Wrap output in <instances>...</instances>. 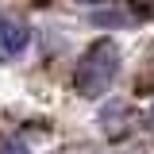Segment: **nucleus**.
I'll return each mask as SVG.
<instances>
[{
    "mask_svg": "<svg viewBox=\"0 0 154 154\" xmlns=\"http://www.w3.org/2000/svg\"><path fill=\"white\" fill-rule=\"evenodd\" d=\"M119 42L116 38H100V42H93L85 54H81V62H77V93L89 96V100H96V96H104L108 89H112V81L119 77Z\"/></svg>",
    "mask_w": 154,
    "mask_h": 154,
    "instance_id": "1",
    "label": "nucleus"
},
{
    "mask_svg": "<svg viewBox=\"0 0 154 154\" xmlns=\"http://www.w3.org/2000/svg\"><path fill=\"white\" fill-rule=\"evenodd\" d=\"M27 42H31L27 23H19V19H12V16H0V54L4 58H19L27 50Z\"/></svg>",
    "mask_w": 154,
    "mask_h": 154,
    "instance_id": "2",
    "label": "nucleus"
},
{
    "mask_svg": "<svg viewBox=\"0 0 154 154\" xmlns=\"http://www.w3.org/2000/svg\"><path fill=\"white\" fill-rule=\"evenodd\" d=\"M123 119H127V104H119V100H116L112 108L100 112V123H104V127H116V131H123Z\"/></svg>",
    "mask_w": 154,
    "mask_h": 154,
    "instance_id": "3",
    "label": "nucleus"
},
{
    "mask_svg": "<svg viewBox=\"0 0 154 154\" xmlns=\"http://www.w3.org/2000/svg\"><path fill=\"white\" fill-rule=\"evenodd\" d=\"M0 154H31V146L19 135H8V139H0Z\"/></svg>",
    "mask_w": 154,
    "mask_h": 154,
    "instance_id": "4",
    "label": "nucleus"
},
{
    "mask_svg": "<svg viewBox=\"0 0 154 154\" xmlns=\"http://www.w3.org/2000/svg\"><path fill=\"white\" fill-rule=\"evenodd\" d=\"M93 23H100V27H123V23H127V16H119V12H112V16H108V12H96Z\"/></svg>",
    "mask_w": 154,
    "mask_h": 154,
    "instance_id": "5",
    "label": "nucleus"
},
{
    "mask_svg": "<svg viewBox=\"0 0 154 154\" xmlns=\"http://www.w3.org/2000/svg\"><path fill=\"white\" fill-rule=\"evenodd\" d=\"M62 154H100V150H93V146H69V150H62Z\"/></svg>",
    "mask_w": 154,
    "mask_h": 154,
    "instance_id": "6",
    "label": "nucleus"
},
{
    "mask_svg": "<svg viewBox=\"0 0 154 154\" xmlns=\"http://www.w3.org/2000/svg\"><path fill=\"white\" fill-rule=\"evenodd\" d=\"M146 123H150V131H154V108H150V112H146Z\"/></svg>",
    "mask_w": 154,
    "mask_h": 154,
    "instance_id": "7",
    "label": "nucleus"
}]
</instances>
